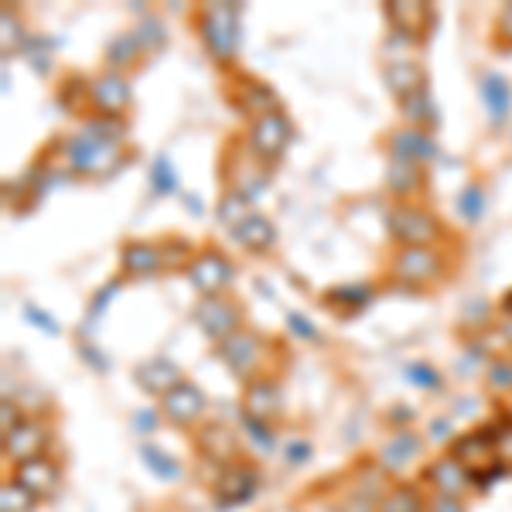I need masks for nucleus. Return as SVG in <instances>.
I'll list each match as a JSON object with an SVG mask.
<instances>
[{
	"mask_svg": "<svg viewBox=\"0 0 512 512\" xmlns=\"http://www.w3.org/2000/svg\"><path fill=\"white\" fill-rule=\"evenodd\" d=\"M198 35H202L205 48H209V55H212V62H216V65L236 62V52H239L236 7L212 4V7H205V11H198Z\"/></svg>",
	"mask_w": 512,
	"mask_h": 512,
	"instance_id": "nucleus-1",
	"label": "nucleus"
},
{
	"mask_svg": "<svg viewBox=\"0 0 512 512\" xmlns=\"http://www.w3.org/2000/svg\"><path fill=\"white\" fill-rule=\"evenodd\" d=\"M65 161L82 178H106L120 168L123 154L120 144H106V140H96L89 134H76L65 140Z\"/></svg>",
	"mask_w": 512,
	"mask_h": 512,
	"instance_id": "nucleus-2",
	"label": "nucleus"
},
{
	"mask_svg": "<svg viewBox=\"0 0 512 512\" xmlns=\"http://www.w3.org/2000/svg\"><path fill=\"white\" fill-rule=\"evenodd\" d=\"M386 226H390V236L400 239L403 246H434L441 239V222H437L434 212L420 209V205L400 202L386 212Z\"/></svg>",
	"mask_w": 512,
	"mask_h": 512,
	"instance_id": "nucleus-3",
	"label": "nucleus"
},
{
	"mask_svg": "<svg viewBox=\"0 0 512 512\" xmlns=\"http://www.w3.org/2000/svg\"><path fill=\"white\" fill-rule=\"evenodd\" d=\"M287 144H291V120H287L284 110L256 117L250 120V127H246V147H250V154L256 161L277 164L284 158Z\"/></svg>",
	"mask_w": 512,
	"mask_h": 512,
	"instance_id": "nucleus-4",
	"label": "nucleus"
},
{
	"mask_svg": "<svg viewBox=\"0 0 512 512\" xmlns=\"http://www.w3.org/2000/svg\"><path fill=\"white\" fill-rule=\"evenodd\" d=\"M393 280L403 287H427L444 277V256L434 246H403L393 256Z\"/></svg>",
	"mask_w": 512,
	"mask_h": 512,
	"instance_id": "nucleus-5",
	"label": "nucleus"
},
{
	"mask_svg": "<svg viewBox=\"0 0 512 512\" xmlns=\"http://www.w3.org/2000/svg\"><path fill=\"white\" fill-rule=\"evenodd\" d=\"M195 321L212 345H222L243 328V311L233 301H222V297H202L195 308Z\"/></svg>",
	"mask_w": 512,
	"mask_h": 512,
	"instance_id": "nucleus-6",
	"label": "nucleus"
},
{
	"mask_svg": "<svg viewBox=\"0 0 512 512\" xmlns=\"http://www.w3.org/2000/svg\"><path fill=\"white\" fill-rule=\"evenodd\" d=\"M188 280H192V287L202 297H219L233 284V263L219 250H202L188 263Z\"/></svg>",
	"mask_w": 512,
	"mask_h": 512,
	"instance_id": "nucleus-7",
	"label": "nucleus"
},
{
	"mask_svg": "<svg viewBox=\"0 0 512 512\" xmlns=\"http://www.w3.org/2000/svg\"><path fill=\"white\" fill-rule=\"evenodd\" d=\"M222 362H226V369L239 379H253L256 369L263 366V345L260 338L253 332H246V328H239L233 338H226L222 345H216Z\"/></svg>",
	"mask_w": 512,
	"mask_h": 512,
	"instance_id": "nucleus-8",
	"label": "nucleus"
},
{
	"mask_svg": "<svg viewBox=\"0 0 512 512\" xmlns=\"http://www.w3.org/2000/svg\"><path fill=\"white\" fill-rule=\"evenodd\" d=\"M89 106L96 110V117L120 120L130 110V86L120 72H106L89 82Z\"/></svg>",
	"mask_w": 512,
	"mask_h": 512,
	"instance_id": "nucleus-9",
	"label": "nucleus"
},
{
	"mask_svg": "<svg viewBox=\"0 0 512 512\" xmlns=\"http://www.w3.org/2000/svg\"><path fill=\"white\" fill-rule=\"evenodd\" d=\"M161 414L175 427H192L205 417V396L195 383L181 379V383L161 400Z\"/></svg>",
	"mask_w": 512,
	"mask_h": 512,
	"instance_id": "nucleus-10",
	"label": "nucleus"
},
{
	"mask_svg": "<svg viewBox=\"0 0 512 512\" xmlns=\"http://www.w3.org/2000/svg\"><path fill=\"white\" fill-rule=\"evenodd\" d=\"M451 458L458 461L468 472H485V468L495 465V434L492 427H482V431H472L451 444Z\"/></svg>",
	"mask_w": 512,
	"mask_h": 512,
	"instance_id": "nucleus-11",
	"label": "nucleus"
},
{
	"mask_svg": "<svg viewBox=\"0 0 512 512\" xmlns=\"http://www.w3.org/2000/svg\"><path fill=\"white\" fill-rule=\"evenodd\" d=\"M284 407V396L274 379H250L243 390V417L260 420V424H274Z\"/></svg>",
	"mask_w": 512,
	"mask_h": 512,
	"instance_id": "nucleus-12",
	"label": "nucleus"
},
{
	"mask_svg": "<svg viewBox=\"0 0 512 512\" xmlns=\"http://www.w3.org/2000/svg\"><path fill=\"white\" fill-rule=\"evenodd\" d=\"M233 103H236L239 110H243L250 120L267 117V113H277V110H280V96L267 86V82H260V79H253V76H239V79H236V86H233Z\"/></svg>",
	"mask_w": 512,
	"mask_h": 512,
	"instance_id": "nucleus-13",
	"label": "nucleus"
},
{
	"mask_svg": "<svg viewBox=\"0 0 512 512\" xmlns=\"http://www.w3.org/2000/svg\"><path fill=\"white\" fill-rule=\"evenodd\" d=\"M386 21L393 24V31L407 41H424L427 28L434 21V11L427 4H414V0H403V4H386Z\"/></svg>",
	"mask_w": 512,
	"mask_h": 512,
	"instance_id": "nucleus-14",
	"label": "nucleus"
},
{
	"mask_svg": "<svg viewBox=\"0 0 512 512\" xmlns=\"http://www.w3.org/2000/svg\"><path fill=\"white\" fill-rule=\"evenodd\" d=\"M383 79H386L390 93L400 99V103H407V99H414L420 93H427V72L420 69L414 59H390L383 65Z\"/></svg>",
	"mask_w": 512,
	"mask_h": 512,
	"instance_id": "nucleus-15",
	"label": "nucleus"
},
{
	"mask_svg": "<svg viewBox=\"0 0 512 512\" xmlns=\"http://www.w3.org/2000/svg\"><path fill=\"white\" fill-rule=\"evenodd\" d=\"M45 448H48V431L38 424V420H24L21 427H14V431L4 437V454L14 461V465L41 458Z\"/></svg>",
	"mask_w": 512,
	"mask_h": 512,
	"instance_id": "nucleus-16",
	"label": "nucleus"
},
{
	"mask_svg": "<svg viewBox=\"0 0 512 512\" xmlns=\"http://www.w3.org/2000/svg\"><path fill=\"white\" fill-rule=\"evenodd\" d=\"M134 379H137V386L144 393L161 396V400H164V396H168L181 383V369L171 359H164V355H154V359H144L134 369Z\"/></svg>",
	"mask_w": 512,
	"mask_h": 512,
	"instance_id": "nucleus-17",
	"label": "nucleus"
},
{
	"mask_svg": "<svg viewBox=\"0 0 512 512\" xmlns=\"http://www.w3.org/2000/svg\"><path fill=\"white\" fill-rule=\"evenodd\" d=\"M256 492V472L250 465H226L216 482V499L222 509L229 506H243L250 502Z\"/></svg>",
	"mask_w": 512,
	"mask_h": 512,
	"instance_id": "nucleus-18",
	"label": "nucleus"
},
{
	"mask_svg": "<svg viewBox=\"0 0 512 512\" xmlns=\"http://www.w3.org/2000/svg\"><path fill=\"white\" fill-rule=\"evenodd\" d=\"M59 465H55L52 458H35V461H24V465H18V472H14V482L21 485V489H28L35 499H48L55 489H59Z\"/></svg>",
	"mask_w": 512,
	"mask_h": 512,
	"instance_id": "nucleus-19",
	"label": "nucleus"
},
{
	"mask_svg": "<svg viewBox=\"0 0 512 512\" xmlns=\"http://www.w3.org/2000/svg\"><path fill=\"white\" fill-rule=\"evenodd\" d=\"M164 267V250L158 243H144V239H134L120 250V270L127 277H154Z\"/></svg>",
	"mask_w": 512,
	"mask_h": 512,
	"instance_id": "nucleus-20",
	"label": "nucleus"
},
{
	"mask_svg": "<svg viewBox=\"0 0 512 512\" xmlns=\"http://www.w3.org/2000/svg\"><path fill=\"white\" fill-rule=\"evenodd\" d=\"M390 140H393V158H403V161L427 164L437 154V144L431 140V134H427V130H420V127L396 130Z\"/></svg>",
	"mask_w": 512,
	"mask_h": 512,
	"instance_id": "nucleus-21",
	"label": "nucleus"
},
{
	"mask_svg": "<svg viewBox=\"0 0 512 512\" xmlns=\"http://www.w3.org/2000/svg\"><path fill=\"white\" fill-rule=\"evenodd\" d=\"M424 478L434 485L437 495H461L468 489V482H472V472H468V468H461L458 461L448 454V458H437L434 465L424 472Z\"/></svg>",
	"mask_w": 512,
	"mask_h": 512,
	"instance_id": "nucleus-22",
	"label": "nucleus"
},
{
	"mask_svg": "<svg viewBox=\"0 0 512 512\" xmlns=\"http://www.w3.org/2000/svg\"><path fill=\"white\" fill-rule=\"evenodd\" d=\"M233 239H236L239 246H246L250 253H267L270 246L277 243V229H274V222H270L267 216L253 212L250 219H243L233 229Z\"/></svg>",
	"mask_w": 512,
	"mask_h": 512,
	"instance_id": "nucleus-23",
	"label": "nucleus"
},
{
	"mask_svg": "<svg viewBox=\"0 0 512 512\" xmlns=\"http://www.w3.org/2000/svg\"><path fill=\"white\" fill-rule=\"evenodd\" d=\"M198 448L209 461H216V465H233V451H236V434L229 431V427L222 424H209L198 437Z\"/></svg>",
	"mask_w": 512,
	"mask_h": 512,
	"instance_id": "nucleus-24",
	"label": "nucleus"
},
{
	"mask_svg": "<svg viewBox=\"0 0 512 512\" xmlns=\"http://www.w3.org/2000/svg\"><path fill=\"white\" fill-rule=\"evenodd\" d=\"M424 164H414V161H403V158H393L390 168H386V188L393 195H414L424 188Z\"/></svg>",
	"mask_w": 512,
	"mask_h": 512,
	"instance_id": "nucleus-25",
	"label": "nucleus"
},
{
	"mask_svg": "<svg viewBox=\"0 0 512 512\" xmlns=\"http://www.w3.org/2000/svg\"><path fill=\"white\" fill-rule=\"evenodd\" d=\"M482 99L485 106H489L492 113V123H502L509 117V106H512V89L506 76H499V72H489V76L482 79Z\"/></svg>",
	"mask_w": 512,
	"mask_h": 512,
	"instance_id": "nucleus-26",
	"label": "nucleus"
},
{
	"mask_svg": "<svg viewBox=\"0 0 512 512\" xmlns=\"http://www.w3.org/2000/svg\"><path fill=\"white\" fill-rule=\"evenodd\" d=\"M140 55H144V45H140L137 31L117 35L110 41V48H106V62H110V69H130V65H137Z\"/></svg>",
	"mask_w": 512,
	"mask_h": 512,
	"instance_id": "nucleus-27",
	"label": "nucleus"
},
{
	"mask_svg": "<svg viewBox=\"0 0 512 512\" xmlns=\"http://www.w3.org/2000/svg\"><path fill=\"white\" fill-rule=\"evenodd\" d=\"M250 216H253V209H250V198H246V195H239V192H233V188H229V192L219 198L216 219L229 229V233H233L239 222L250 219Z\"/></svg>",
	"mask_w": 512,
	"mask_h": 512,
	"instance_id": "nucleus-28",
	"label": "nucleus"
},
{
	"mask_svg": "<svg viewBox=\"0 0 512 512\" xmlns=\"http://www.w3.org/2000/svg\"><path fill=\"white\" fill-rule=\"evenodd\" d=\"M376 512H424V499L410 485H396V489H386L379 495Z\"/></svg>",
	"mask_w": 512,
	"mask_h": 512,
	"instance_id": "nucleus-29",
	"label": "nucleus"
},
{
	"mask_svg": "<svg viewBox=\"0 0 512 512\" xmlns=\"http://www.w3.org/2000/svg\"><path fill=\"white\" fill-rule=\"evenodd\" d=\"M420 451V437L414 434H396L390 444L383 448V465L386 468H400V465H407L410 458Z\"/></svg>",
	"mask_w": 512,
	"mask_h": 512,
	"instance_id": "nucleus-30",
	"label": "nucleus"
},
{
	"mask_svg": "<svg viewBox=\"0 0 512 512\" xmlns=\"http://www.w3.org/2000/svg\"><path fill=\"white\" fill-rule=\"evenodd\" d=\"M376 297V287H366V284H352V287H332V291L325 294V304L328 308H335V301H345L352 311H362L369 301Z\"/></svg>",
	"mask_w": 512,
	"mask_h": 512,
	"instance_id": "nucleus-31",
	"label": "nucleus"
},
{
	"mask_svg": "<svg viewBox=\"0 0 512 512\" xmlns=\"http://www.w3.org/2000/svg\"><path fill=\"white\" fill-rule=\"evenodd\" d=\"M140 454H144V461L151 465V472L158 475V478H164V482H178L181 478V465L171 454H164L161 448H154V444H144L140 448Z\"/></svg>",
	"mask_w": 512,
	"mask_h": 512,
	"instance_id": "nucleus-32",
	"label": "nucleus"
},
{
	"mask_svg": "<svg viewBox=\"0 0 512 512\" xmlns=\"http://www.w3.org/2000/svg\"><path fill=\"white\" fill-rule=\"evenodd\" d=\"M492 434H495V465L502 472H512V417L492 424Z\"/></svg>",
	"mask_w": 512,
	"mask_h": 512,
	"instance_id": "nucleus-33",
	"label": "nucleus"
},
{
	"mask_svg": "<svg viewBox=\"0 0 512 512\" xmlns=\"http://www.w3.org/2000/svg\"><path fill=\"white\" fill-rule=\"evenodd\" d=\"M485 386L499 396H512V359H492L485 369Z\"/></svg>",
	"mask_w": 512,
	"mask_h": 512,
	"instance_id": "nucleus-34",
	"label": "nucleus"
},
{
	"mask_svg": "<svg viewBox=\"0 0 512 512\" xmlns=\"http://www.w3.org/2000/svg\"><path fill=\"white\" fill-rule=\"evenodd\" d=\"M35 495L28 489H21L18 482H7L4 489H0V512H31L35 509Z\"/></svg>",
	"mask_w": 512,
	"mask_h": 512,
	"instance_id": "nucleus-35",
	"label": "nucleus"
},
{
	"mask_svg": "<svg viewBox=\"0 0 512 512\" xmlns=\"http://www.w3.org/2000/svg\"><path fill=\"white\" fill-rule=\"evenodd\" d=\"M400 106H403V117H407L410 123H420V130H424V123H427V127H434V123H437L434 103H431V96H427V93L407 99V103H400Z\"/></svg>",
	"mask_w": 512,
	"mask_h": 512,
	"instance_id": "nucleus-36",
	"label": "nucleus"
},
{
	"mask_svg": "<svg viewBox=\"0 0 512 512\" xmlns=\"http://www.w3.org/2000/svg\"><path fill=\"white\" fill-rule=\"evenodd\" d=\"M458 209H461V216H465L468 222L482 219V212H485V192H482V185H468L465 192H461V198H458Z\"/></svg>",
	"mask_w": 512,
	"mask_h": 512,
	"instance_id": "nucleus-37",
	"label": "nucleus"
},
{
	"mask_svg": "<svg viewBox=\"0 0 512 512\" xmlns=\"http://www.w3.org/2000/svg\"><path fill=\"white\" fill-rule=\"evenodd\" d=\"M151 181H154V188H158V192H178V178H175V171H171V164L164 158L154 161Z\"/></svg>",
	"mask_w": 512,
	"mask_h": 512,
	"instance_id": "nucleus-38",
	"label": "nucleus"
},
{
	"mask_svg": "<svg viewBox=\"0 0 512 512\" xmlns=\"http://www.w3.org/2000/svg\"><path fill=\"white\" fill-rule=\"evenodd\" d=\"M407 376L424 386V390H441V376H437V369L427 366V362H414V366L407 369Z\"/></svg>",
	"mask_w": 512,
	"mask_h": 512,
	"instance_id": "nucleus-39",
	"label": "nucleus"
},
{
	"mask_svg": "<svg viewBox=\"0 0 512 512\" xmlns=\"http://www.w3.org/2000/svg\"><path fill=\"white\" fill-rule=\"evenodd\" d=\"M243 420H246V431H250V437H253V448H260V451L274 448V434H270V424H260V420H250V417H243Z\"/></svg>",
	"mask_w": 512,
	"mask_h": 512,
	"instance_id": "nucleus-40",
	"label": "nucleus"
},
{
	"mask_svg": "<svg viewBox=\"0 0 512 512\" xmlns=\"http://www.w3.org/2000/svg\"><path fill=\"white\" fill-rule=\"evenodd\" d=\"M495 41H499V45H506V48H512V4L502 7L499 18H495Z\"/></svg>",
	"mask_w": 512,
	"mask_h": 512,
	"instance_id": "nucleus-41",
	"label": "nucleus"
},
{
	"mask_svg": "<svg viewBox=\"0 0 512 512\" xmlns=\"http://www.w3.org/2000/svg\"><path fill=\"white\" fill-rule=\"evenodd\" d=\"M24 420H21V414H18V407H11V400H4V417H0V434H11L14 427H21Z\"/></svg>",
	"mask_w": 512,
	"mask_h": 512,
	"instance_id": "nucleus-42",
	"label": "nucleus"
},
{
	"mask_svg": "<svg viewBox=\"0 0 512 512\" xmlns=\"http://www.w3.org/2000/svg\"><path fill=\"white\" fill-rule=\"evenodd\" d=\"M24 315H28V321H31V325L45 328V335H59V325H55V321L48 318L45 311H38V308H24Z\"/></svg>",
	"mask_w": 512,
	"mask_h": 512,
	"instance_id": "nucleus-43",
	"label": "nucleus"
},
{
	"mask_svg": "<svg viewBox=\"0 0 512 512\" xmlns=\"http://www.w3.org/2000/svg\"><path fill=\"white\" fill-rule=\"evenodd\" d=\"M287 325L297 328V335H301V338H308V342H315V338H318L315 325H311L308 318H301V315H297V311H291V315H287Z\"/></svg>",
	"mask_w": 512,
	"mask_h": 512,
	"instance_id": "nucleus-44",
	"label": "nucleus"
},
{
	"mask_svg": "<svg viewBox=\"0 0 512 512\" xmlns=\"http://www.w3.org/2000/svg\"><path fill=\"white\" fill-rule=\"evenodd\" d=\"M431 512H465V506L458 502V495H437L431 502Z\"/></svg>",
	"mask_w": 512,
	"mask_h": 512,
	"instance_id": "nucleus-45",
	"label": "nucleus"
},
{
	"mask_svg": "<svg viewBox=\"0 0 512 512\" xmlns=\"http://www.w3.org/2000/svg\"><path fill=\"white\" fill-rule=\"evenodd\" d=\"M284 458H287V461H304V458H308V444H304V441H294L291 448L284 451Z\"/></svg>",
	"mask_w": 512,
	"mask_h": 512,
	"instance_id": "nucleus-46",
	"label": "nucleus"
},
{
	"mask_svg": "<svg viewBox=\"0 0 512 512\" xmlns=\"http://www.w3.org/2000/svg\"><path fill=\"white\" fill-rule=\"evenodd\" d=\"M134 424L140 427V431H154V424H158V420H154V414H151V410H137Z\"/></svg>",
	"mask_w": 512,
	"mask_h": 512,
	"instance_id": "nucleus-47",
	"label": "nucleus"
},
{
	"mask_svg": "<svg viewBox=\"0 0 512 512\" xmlns=\"http://www.w3.org/2000/svg\"><path fill=\"white\" fill-rule=\"evenodd\" d=\"M431 431H434V437H437V441H441V437L451 431V420H437V424L431 427Z\"/></svg>",
	"mask_w": 512,
	"mask_h": 512,
	"instance_id": "nucleus-48",
	"label": "nucleus"
},
{
	"mask_svg": "<svg viewBox=\"0 0 512 512\" xmlns=\"http://www.w3.org/2000/svg\"><path fill=\"white\" fill-rule=\"evenodd\" d=\"M502 338L512 345V315H506V321H502Z\"/></svg>",
	"mask_w": 512,
	"mask_h": 512,
	"instance_id": "nucleus-49",
	"label": "nucleus"
},
{
	"mask_svg": "<svg viewBox=\"0 0 512 512\" xmlns=\"http://www.w3.org/2000/svg\"><path fill=\"white\" fill-rule=\"evenodd\" d=\"M502 311H506V315H512V291L502 297Z\"/></svg>",
	"mask_w": 512,
	"mask_h": 512,
	"instance_id": "nucleus-50",
	"label": "nucleus"
}]
</instances>
